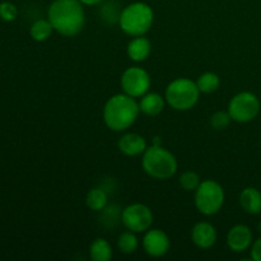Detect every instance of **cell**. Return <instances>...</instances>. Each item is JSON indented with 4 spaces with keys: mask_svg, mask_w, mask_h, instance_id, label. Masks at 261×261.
I'll use <instances>...</instances> for the list:
<instances>
[{
    "mask_svg": "<svg viewBox=\"0 0 261 261\" xmlns=\"http://www.w3.org/2000/svg\"><path fill=\"white\" fill-rule=\"evenodd\" d=\"M117 148L126 157H138L143 155L148 148V144L143 135L137 133H125L117 142Z\"/></svg>",
    "mask_w": 261,
    "mask_h": 261,
    "instance_id": "4fadbf2b",
    "label": "cell"
},
{
    "mask_svg": "<svg viewBox=\"0 0 261 261\" xmlns=\"http://www.w3.org/2000/svg\"><path fill=\"white\" fill-rule=\"evenodd\" d=\"M218 233L216 227L209 222H198L191 228V241L196 247L208 250L216 245Z\"/></svg>",
    "mask_w": 261,
    "mask_h": 261,
    "instance_id": "7c38bea8",
    "label": "cell"
},
{
    "mask_svg": "<svg viewBox=\"0 0 261 261\" xmlns=\"http://www.w3.org/2000/svg\"><path fill=\"white\" fill-rule=\"evenodd\" d=\"M122 92L134 98H140L144 96L150 88L152 79L149 73L140 66H130L125 69L120 78Z\"/></svg>",
    "mask_w": 261,
    "mask_h": 261,
    "instance_id": "9c48e42d",
    "label": "cell"
},
{
    "mask_svg": "<svg viewBox=\"0 0 261 261\" xmlns=\"http://www.w3.org/2000/svg\"><path fill=\"white\" fill-rule=\"evenodd\" d=\"M121 10L122 9H120L119 5H117V3L109 2V3H106L105 5H102L99 13H101V17L105 22H107V23H116L117 22L119 23Z\"/></svg>",
    "mask_w": 261,
    "mask_h": 261,
    "instance_id": "d4e9b609",
    "label": "cell"
},
{
    "mask_svg": "<svg viewBox=\"0 0 261 261\" xmlns=\"http://www.w3.org/2000/svg\"><path fill=\"white\" fill-rule=\"evenodd\" d=\"M47 19L59 35L74 37L86 24L83 4L79 0H54L47 9Z\"/></svg>",
    "mask_w": 261,
    "mask_h": 261,
    "instance_id": "6da1fadb",
    "label": "cell"
},
{
    "mask_svg": "<svg viewBox=\"0 0 261 261\" xmlns=\"http://www.w3.org/2000/svg\"><path fill=\"white\" fill-rule=\"evenodd\" d=\"M144 172L155 180H168L177 172L178 163L175 155L162 145H150L142 157Z\"/></svg>",
    "mask_w": 261,
    "mask_h": 261,
    "instance_id": "277c9868",
    "label": "cell"
},
{
    "mask_svg": "<svg viewBox=\"0 0 261 261\" xmlns=\"http://www.w3.org/2000/svg\"><path fill=\"white\" fill-rule=\"evenodd\" d=\"M154 22V12L149 4L135 2L122 8L119 25L125 35L130 37L145 36Z\"/></svg>",
    "mask_w": 261,
    "mask_h": 261,
    "instance_id": "3957f363",
    "label": "cell"
},
{
    "mask_svg": "<svg viewBox=\"0 0 261 261\" xmlns=\"http://www.w3.org/2000/svg\"><path fill=\"white\" fill-rule=\"evenodd\" d=\"M143 249L150 257H162L170 251L171 240L165 231L158 228H149L144 232Z\"/></svg>",
    "mask_w": 261,
    "mask_h": 261,
    "instance_id": "30bf717a",
    "label": "cell"
},
{
    "mask_svg": "<svg viewBox=\"0 0 261 261\" xmlns=\"http://www.w3.org/2000/svg\"><path fill=\"white\" fill-rule=\"evenodd\" d=\"M239 201L241 208L246 212L247 214L256 216L261 213V191L256 188H245L240 193Z\"/></svg>",
    "mask_w": 261,
    "mask_h": 261,
    "instance_id": "2e32d148",
    "label": "cell"
},
{
    "mask_svg": "<svg viewBox=\"0 0 261 261\" xmlns=\"http://www.w3.org/2000/svg\"><path fill=\"white\" fill-rule=\"evenodd\" d=\"M153 212L148 205L142 203H134L122 209L121 223L129 231L135 233H144L152 228Z\"/></svg>",
    "mask_w": 261,
    "mask_h": 261,
    "instance_id": "ba28073f",
    "label": "cell"
},
{
    "mask_svg": "<svg viewBox=\"0 0 261 261\" xmlns=\"http://www.w3.org/2000/svg\"><path fill=\"white\" fill-rule=\"evenodd\" d=\"M196 86H198L200 93L212 94L218 91V88L221 87V78L218 74L213 73V71H205L198 78Z\"/></svg>",
    "mask_w": 261,
    "mask_h": 261,
    "instance_id": "d6986e66",
    "label": "cell"
},
{
    "mask_svg": "<svg viewBox=\"0 0 261 261\" xmlns=\"http://www.w3.org/2000/svg\"><path fill=\"white\" fill-rule=\"evenodd\" d=\"M196 82L189 78H176L166 88L165 98L170 107L176 111H189L194 109L200 97Z\"/></svg>",
    "mask_w": 261,
    "mask_h": 261,
    "instance_id": "5b68a950",
    "label": "cell"
},
{
    "mask_svg": "<svg viewBox=\"0 0 261 261\" xmlns=\"http://www.w3.org/2000/svg\"><path fill=\"white\" fill-rule=\"evenodd\" d=\"M18 17V9L13 3L4 2L0 4V18L5 22H13Z\"/></svg>",
    "mask_w": 261,
    "mask_h": 261,
    "instance_id": "484cf974",
    "label": "cell"
},
{
    "mask_svg": "<svg viewBox=\"0 0 261 261\" xmlns=\"http://www.w3.org/2000/svg\"><path fill=\"white\" fill-rule=\"evenodd\" d=\"M140 114L139 103L126 93H117L110 97L103 106L102 117L105 125L112 132H126L134 125Z\"/></svg>",
    "mask_w": 261,
    "mask_h": 261,
    "instance_id": "7a4b0ae2",
    "label": "cell"
},
{
    "mask_svg": "<svg viewBox=\"0 0 261 261\" xmlns=\"http://www.w3.org/2000/svg\"><path fill=\"white\" fill-rule=\"evenodd\" d=\"M54 27L51 25L50 20L48 19H38L31 25L30 28V35L37 42H45L48 38L53 36Z\"/></svg>",
    "mask_w": 261,
    "mask_h": 261,
    "instance_id": "ffe728a7",
    "label": "cell"
},
{
    "mask_svg": "<svg viewBox=\"0 0 261 261\" xmlns=\"http://www.w3.org/2000/svg\"><path fill=\"white\" fill-rule=\"evenodd\" d=\"M138 103H139V110L142 114L147 116H157L165 110L167 102H166L165 96H161L155 92H147L144 96L140 97V101Z\"/></svg>",
    "mask_w": 261,
    "mask_h": 261,
    "instance_id": "9a60e30c",
    "label": "cell"
},
{
    "mask_svg": "<svg viewBox=\"0 0 261 261\" xmlns=\"http://www.w3.org/2000/svg\"><path fill=\"white\" fill-rule=\"evenodd\" d=\"M257 231H259L260 233H261V222H260L259 224H257Z\"/></svg>",
    "mask_w": 261,
    "mask_h": 261,
    "instance_id": "f546056e",
    "label": "cell"
},
{
    "mask_svg": "<svg viewBox=\"0 0 261 261\" xmlns=\"http://www.w3.org/2000/svg\"><path fill=\"white\" fill-rule=\"evenodd\" d=\"M112 246L106 239L94 240L89 246V256L93 261H109L112 257Z\"/></svg>",
    "mask_w": 261,
    "mask_h": 261,
    "instance_id": "e0dca14e",
    "label": "cell"
},
{
    "mask_svg": "<svg viewBox=\"0 0 261 261\" xmlns=\"http://www.w3.org/2000/svg\"><path fill=\"white\" fill-rule=\"evenodd\" d=\"M86 204L91 211L102 212L109 204V195L102 188H94L87 193Z\"/></svg>",
    "mask_w": 261,
    "mask_h": 261,
    "instance_id": "ac0fdd59",
    "label": "cell"
},
{
    "mask_svg": "<svg viewBox=\"0 0 261 261\" xmlns=\"http://www.w3.org/2000/svg\"><path fill=\"white\" fill-rule=\"evenodd\" d=\"M250 257L254 261H261V237L252 242L250 247Z\"/></svg>",
    "mask_w": 261,
    "mask_h": 261,
    "instance_id": "4316f807",
    "label": "cell"
},
{
    "mask_svg": "<svg viewBox=\"0 0 261 261\" xmlns=\"http://www.w3.org/2000/svg\"><path fill=\"white\" fill-rule=\"evenodd\" d=\"M152 145H162V140H161L160 137H154L153 138Z\"/></svg>",
    "mask_w": 261,
    "mask_h": 261,
    "instance_id": "f1b7e54d",
    "label": "cell"
},
{
    "mask_svg": "<svg viewBox=\"0 0 261 261\" xmlns=\"http://www.w3.org/2000/svg\"><path fill=\"white\" fill-rule=\"evenodd\" d=\"M139 247V240H138L137 233L132 231H125L117 239V249L121 254L132 255Z\"/></svg>",
    "mask_w": 261,
    "mask_h": 261,
    "instance_id": "44dd1931",
    "label": "cell"
},
{
    "mask_svg": "<svg viewBox=\"0 0 261 261\" xmlns=\"http://www.w3.org/2000/svg\"><path fill=\"white\" fill-rule=\"evenodd\" d=\"M232 117L228 111H217L209 119V124H211L212 129L216 132H222L226 130L227 127L231 125Z\"/></svg>",
    "mask_w": 261,
    "mask_h": 261,
    "instance_id": "cb8c5ba5",
    "label": "cell"
},
{
    "mask_svg": "<svg viewBox=\"0 0 261 261\" xmlns=\"http://www.w3.org/2000/svg\"><path fill=\"white\" fill-rule=\"evenodd\" d=\"M178 184L185 191H189V193L194 191L195 193V190L201 184V180L198 173L194 172V171H185L178 177Z\"/></svg>",
    "mask_w": 261,
    "mask_h": 261,
    "instance_id": "603a6c76",
    "label": "cell"
},
{
    "mask_svg": "<svg viewBox=\"0 0 261 261\" xmlns=\"http://www.w3.org/2000/svg\"><path fill=\"white\" fill-rule=\"evenodd\" d=\"M83 5H88V7H93V5H99L105 2V0H79Z\"/></svg>",
    "mask_w": 261,
    "mask_h": 261,
    "instance_id": "83f0119b",
    "label": "cell"
},
{
    "mask_svg": "<svg viewBox=\"0 0 261 261\" xmlns=\"http://www.w3.org/2000/svg\"><path fill=\"white\" fill-rule=\"evenodd\" d=\"M126 54L130 60L135 61V63H143L152 54V42L145 36L134 37L127 43Z\"/></svg>",
    "mask_w": 261,
    "mask_h": 261,
    "instance_id": "5bb4252c",
    "label": "cell"
},
{
    "mask_svg": "<svg viewBox=\"0 0 261 261\" xmlns=\"http://www.w3.org/2000/svg\"><path fill=\"white\" fill-rule=\"evenodd\" d=\"M224 190L214 180H204L195 190V206L203 216L211 217L219 213L224 205Z\"/></svg>",
    "mask_w": 261,
    "mask_h": 261,
    "instance_id": "8992f818",
    "label": "cell"
},
{
    "mask_svg": "<svg viewBox=\"0 0 261 261\" xmlns=\"http://www.w3.org/2000/svg\"><path fill=\"white\" fill-rule=\"evenodd\" d=\"M101 213V221L105 227H115L119 222H121L122 211L117 205H107Z\"/></svg>",
    "mask_w": 261,
    "mask_h": 261,
    "instance_id": "7402d4cb",
    "label": "cell"
},
{
    "mask_svg": "<svg viewBox=\"0 0 261 261\" xmlns=\"http://www.w3.org/2000/svg\"><path fill=\"white\" fill-rule=\"evenodd\" d=\"M261 103L259 97L252 92H240L234 94L228 102V109L232 121L239 124H247L257 117L260 114Z\"/></svg>",
    "mask_w": 261,
    "mask_h": 261,
    "instance_id": "52a82bcc",
    "label": "cell"
},
{
    "mask_svg": "<svg viewBox=\"0 0 261 261\" xmlns=\"http://www.w3.org/2000/svg\"><path fill=\"white\" fill-rule=\"evenodd\" d=\"M254 242V234L251 228L246 224H236L227 233V245L233 252H244L251 247Z\"/></svg>",
    "mask_w": 261,
    "mask_h": 261,
    "instance_id": "8fae6325",
    "label": "cell"
},
{
    "mask_svg": "<svg viewBox=\"0 0 261 261\" xmlns=\"http://www.w3.org/2000/svg\"><path fill=\"white\" fill-rule=\"evenodd\" d=\"M260 145H261V140H260Z\"/></svg>",
    "mask_w": 261,
    "mask_h": 261,
    "instance_id": "4dcf8cb0",
    "label": "cell"
}]
</instances>
